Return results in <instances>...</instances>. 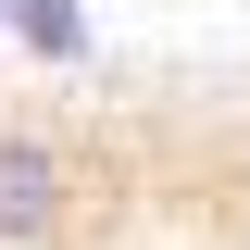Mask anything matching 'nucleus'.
<instances>
[{
    "mask_svg": "<svg viewBox=\"0 0 250 250\" xmlns=\"http://www.w3.org/2000/svg\"><path fill=\"white\" fill-rule=\"evenodd\" d=\"M0 25H13L25 62H88V13L75 0H0Z\"/></svg>",
    "mask_w": 250,
    "mask_h": 250,
    "instance_id": "f03ea898",
    "label": "nucleus"
},
{
    "mask_svg": "<svg viewBox=\"0 0 250 250\" xmlns=\"http://www.w3.org/2000/svg\"><path fill=\"white\" fill-rule=\"evenodd\" d=\"M88 225V150L50 125H0V250H75Z\"/></svg>",
    "mask_w": 250,
    "mask_h": 250,
    "instance_id": "f257e3e1",
    "label": "nucleus"
},
{
    "mask_svg": "<svg viewBox=\"0 0 250 250\" xmlns=\"http://www.w3.org/2000/svg\"><path fill=\"white\" fill-rule=\"evenodd\" d=\"M0 38H13V25H0Z\"/></svg>",
    "mask_w": 250,
    "mask_h": 250,
    "instance_id": "7ed1b4c3",
    "label": "nucleus"
}]
</instances>
